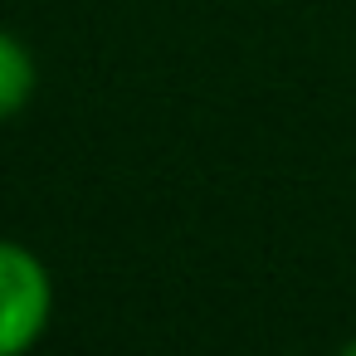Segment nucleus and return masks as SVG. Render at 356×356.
Segmentation results:
<instances>
[{
	"label": "nucleus",
	"mask_w": 356,
	"mask_h": 356,
	"mask_svg": "<svg viewBox=\"0 0 356 356\" xmlns=\"http://www.w3.org/2000/svg\"><path fill=\"white\" fill-rule=\"evenodd\" d=\"M54 317V278L44 259L0 234V356H20L30 351Z\"/></svg>",
	"instance_id": "1"
},
{
	"label": "nucleus",
	"mask_w": 356,
	"mask_h": 356,
	"mask_svg": "<svg viewBox=\"0 0 356 356\" xmlns=\"http://www.w3.org/2000/svg\"><path fill=\"white\" fill-rule=\"evenodd\" d=\"M35 83H40V69H35V54L30 44L0 25V122H10L30 108L35 98Z\"/></svg>",
	"instance_id": "2"
},
{
	"label": "nucleus",
	"mask_w": 356,
	"mask_h": 356,
	"mask_svg": "<svg viewBox=\"0 0 356 356\" xmlns=\"http://www.w3.org/2000/svg\"><path fill=\"white\" fill-rule=\"evenodd\" d=\"M346 356H356V341H351V346H346Z\"/></svg>",
	"instance_id": "3"
}]
</instances>
